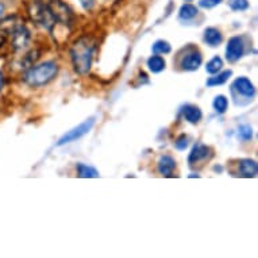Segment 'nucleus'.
<instances>
[{
    "mask_svg": "<svg viewBox=\"0 0 258 258\" xmlns=\"http://www.w3.org/2000/svg\"><path fill=\"white\" fill-rule=\"evenodd\" d=\"M95 51V42L89 37H80L71 46V59L75 72L84 76L91 71Z\"/></svg>",
    "mask_w": 258,
    "mask_h": 258,
    "instance_id": "f257e3e1",
    "label": "nucleus"
},
{
    "mask_svg": "<svg viewBox=\"0 0 258 258\" xmlns=\"http://www.w3.org/2000/svg\"><path fill=\"white\" fill-rule=\"evenodd\" d=\"M58 75V65L54 61H45L38 65H31L23 73V81L31 88H39L49 84Z\"/></svg>",
    "mask_w": 258,
    "mask_h": 258,
    "instance_id": "f03ea898",
    "label": "nucleus"
},
{
    "mask_svg": "<svg viewBox=\"0 0 258 258\" xmlns=\"http://www.w3.org/2000/svg\"><path fill=\"white\" fill-rule=\"evenodd\" d=\"M231 95L235 100V104L246 106L255 96V87L247 77H238L231 84Z\"/></svg>",
    "mask_w": 258,
    "mask_h": 258,
    "instance_id": "7ed1b4c3",
    "label": "nucleus"
},
{
    "mask_svg": "<svg viewBox=\"0 0 258 258\" xmlns=\"http://www.w3.org/2000/svg\"><path fill=\"white\" fill-rule=\"evenodd\" d=\"M29 14L33 21L39 23V25H42L47 30H53V27H54V18L51 15L47 5H45L42 2H39V0L31 2V5L29 7Z\"/></svg>",
    "mask_w": 258,
    "mask_h": 258,
    "instance_id": "20e7f679",
    "label": "nucleus"
},
{
    "mask_svg": "<svg viewBox=\"0 0 258 258\" xmlns=\"http://www.w3.org/2000/svg\"><path fill=\"white\" fill-rule=\"evenodd\" d=\"M184 54H180L178 57V67L181 71L185 72H194L200 68V65L203 62V55L200 50L195 46H186L182 49Z\"/></svg>",
    "mask_w": 258,
    "mask_h": 258,
    "instance_id": "39448f33",
    "label": "nucleus"
},
{
    "mask_svg": "<svg viewBox=\"0 0 258 258\" xmlns=\"http://www.w3.org/2000/svg\"><path fill=\"white\" fill-rule=\"evenodd\" d=\"M47 7L50 10L51 15L57 23L63 26H71L73 22V13L62 0H50L47 3Z\"/></svg>",
    "mask_w": 258,
    "mask_h": 258,
    "instance_id": "423d86ee",
    "label": "nucleus"
},
{
    "mask_svg": "<svg viewBox=\"0 0 258 258\" xmlns=\"http://www.w3.org/2000/svg\"><path fill=\"white\" fill-rule=\"evenodd\" d=\"M95 118H89L87 119L85 122H83L81 124H79L77 127L72 128L71 132H68L67 134H63L59 141L57 142V146H63V145L71 144V142H75V141L80 140L84 136H87L91 130H92V127L95 126Z\"/></svg>",
    "mask_w": 258,
    "mask_h": 258,
    "instance_id": "0eeeda50",
    "label": "nucleus"
},
{
    "mask_svg": "<svg viewBox=\"0 0 258 258\" xmlns=\"http://www.w3.org/2000/svg\"><path fill=\"white\" fill-rule=\"evenodd\" d=\"M31 34L25 25H15L11 30V47L14 51L25 50L29 46Z\"/></svg>",
    "mask_w": 258,
    "mask_h": 258,
    "instance_id": "6e6552de",
    "label": "nucleus"
},
{
    "mask_svg": "<svg viewBox=\"0 0 258 258\" xmlns=\"http://www.w3.org/2000/svg\"><path fill=\"white\" fill-rule=\"evenodd\" d=\"M245 54V42L242 37H231L226 46V58L229 62H235Z\"/></svg>",
    "mask_w": 258,
    "mask_h": 258,
    "instance_id": "1a4fd4ad",
    "label": "nucleus"
},
{
    "mask_svg": "<svg viewBox=\"0 0 258 258\" xmlns=\"http://www.w3.org/2000/svg\"><path fill=\"white\" fill-rule=\"evenodd\" d=\"M210 153H211V149L208 148L207 145L196 144L195 146L192 148V150H190L189 153V157H188L189 165H196V164H199V162L204 161L206 158H208Z\"/></svg>",
    "mask_w": 258,
    "mask_h": 258,
    "instance_id": "9d476101",
    "label": "nucleus"
},
{
    "mask_svg": "<svg viewBox=\"0 0 258 258\" xmlns=\"http://www.w3.org/2000/svg\"><path fill=\"white\" fill-rule=\"evenodd\" d=\"M258 168L257 162L250 158H242L238 161V173L242 177L246 178H253L257 176Z\"/></svg>",
    "mask_w": 258,
    "mask_h": 258,
    "instance_id": "9b49d317",
    "label": "nucleus"
},
{
    "mask_svg": "<svg viewBox=\"0 0 258 258\" xmlns=\"http://www.w3.org/2000/svg\"><path fill=\"white\" fill-rule=\"evenodd\" d=\"M157 169H158L160 174L165 176V177H169L176 169V161L172 156L164 154V156L160 157V160L157 162Z\"/></svg>",
    "mask_w": 258,
    "mask_h": 258,
    "instance_id": "f8f14e48",
    "label": "nucleus"
},
{
    "mask_svg": "<svg viewBox=\"0 0 258 258\" xmlns=\"http://www.w3.org/2000/svg\"><path fill=\"white\" fill-rule=\"evenodd\" d=\"M182 116H184V119L188 123L196 124V123H199L202 120V118H203V112L195 104H186L182 108Z\"/></svg>",
    "mask_w": 258,
    "mask_h": 258,
    "instance_id": "ddd939ff",
    "label": "nucleus"
},
{
    "mask_svg": "<svg viewBox=\"0 0 258 258\" xmlns=\"http://www.w3.org/2000/svg\"><path fill=\"white\" fill-rule=\"evenodd\" d=\"M203 39L208 46L216 47L219 46L222 41H223V35L220 33V30L215 29V27H207L204 30Z\"/></svg>",
    "mask_w": 258,
    "mask_h": 258,
    "instance_id": "4468645a",
    "label": "nucleus"
},
{
    "mask_svg": "<svg viewBox=\"0 0 258 258\" xmlns=\"http://www.w3.org/2000/svg\"><path fill=\"white\" fill-rule=\"evenodd\" d=\"M146 65L150 72L153 73H160L162 72L166 67V62L164 57H161L160 54H154L152 57H149L148 61H146Z\"/></svg>",
    "mask_w": 258,
    "mask_h": 258,
    "instance_id": "2eb2a0df",
    "label": "nucleus"
},
{
    "mask_svg": "<svg viewBox=\"0 0 258 258\" xmlns=\"http://www.w3.org/2000/svg\"><path fill=\"white\" fill-rule=\"evenodd\" d=\"M233 75V71H223V72L215 73L214 76L210 77L207 80V87H216V85L224 84L226 81L229 80L230 77Z\"/></svg>",
    "mask_w": 258,
    "mask_h": 258,
    "instance_id": "dca6fc26",
    "label": "nucleus"
},
{
    "mask_svg": "<svg viewBox=\"0 0 258 258\" xmlns=\"http://www.w3.org/2000/svg\"><path fill=\"white\" fill-rule=\"evenodd\" d=\"M77 176L81 178H96L99 177V172L93 166L85 165V164H77L76 165Z\"/></svg>",
    "mask_w": 258,
    "mask_h": 258,
    "instance_id": "f3484780",
    "label": "nucleus"
},
{
    "mask_svg": "<svg viewBox=\"0 0 258 258\" xmlns=\"http://www.w3.org/2000/svg\"><path fill=\"white\" fill-rule=\"evenodd\" d=\"M199 14V9L194 5H184L181 6V9L178 11V17L181 21H190V19H194Z\"/></svg>",
    "mask_w": 258,
    "mask_h": 258,
    "instance_id": "a211bd4d",
    "label": "nucleus"
},
{
    "mask_svg": "<svg viewBox=\"0 0 258 258\" xmlns=\"http://www.w3.org/2000/svg\"><path fill=\"white\" fill-rule=\"evenodd\" d=\"M212 107L218 114H224L229 108V99L226 98L224 95H218L212 102Z\"/></svg>",
    "mask_w": 258,
    "mask_h": 258,
    "instance_id": "6ab92c4d",
    "label": "nucleus"
},
{
    "mask_svg": "<svg viewBox=\"0 0 258 258\" xmlns=\"http://www.w3.org/2000/svg\"><path fill=\"white\" fill-rule=\"evenodd\" d=\"M223 69V59L220 58L219 55H215L214 58H211L206 65V71L210 75H215V73L220 72Z\"/></svg>",
    "mask_w": 258,
    "mask_h": 258,
    "instance_id": "aec40b11",
    "label": "nucleus"
},
{
    "mask_svg": "<svg viewBox=\"0 0 258 258\" xmlns=\"http://www.w3.org/2000/svg\"><path fill=\"white\" fill-rule=\"evenodd\" d=\"M153 53L154 54H169L172 47H170V43L168 41H164V39H158L156 42L153 43Z\"/></svg>",
    "mask_w": 258,
    "mask_h": 258,
    "instance_id": "412c9836",
    "label": "nucleus"
},
{
    "mask_svg": "<svg viewBox=\"0 0 258 258\" xmlns=\"http://www.w3.org/2000/svg\"><path fill=\"white\" fill-rule=\"evenodd\" d=\"M249 6L247 0H229V7L233 11H246Z\"/></svg>",
    "mask_w": 258,
    "mask_h": 258,
    "instance_id": "4be33fe9",
    "label": "nucleus"
},
{
    "mask_svg": "<svg viewBox=\"0 0 258 258\" xmlns=\"http://www.w3.org/2000/svg\"><path fill=\"white\" fill-rule=\"evenodd\" d=\"M188 137L185 136V134H181V136L177 137V140L174 141V148L177 149V150H180V152H182V150H185L186 148H188Z\"/></svg>",
    "mask_w": 258,
    "mask_h": 258,
    "instance_id": "5701e85b",
    "label": "nucleus"
},
{
    "mask_svg": "<svg viewBox=\"0 0 258 258\" xmlns=\"http://www.w3.org/2000/svg\"><path fill=\"white\" fill-rule=\"evenodd\" d=\"M239 137H241V140L243 141L251 140V137H253V130H251V127L247 126V124H242V126H239Z\"/></svg>",
    "mask_w": 258,
    "mask_h": 258,
    "instance_id": "b1692460",
    "label": "nucleus"
},
{
    "mask_svg": "<svg viewBox=\"0 0 258 258\" xmlns=\"http://www.w3.org/2000/svg\"><path fill=\"white\" fill-rule=\"evenodd\" d=\"M223 0H200L199 6L200 7H203V9H214L216 6H219Z\"/></svg>",
    "mask_w": 258,
    "mask_h": 258,
    "instance_id": "393cba45",
    "label": "nucleus"
},
{
    "mask_svg": "<svg viewBox=\"0 0 258 258\" xmlns=\"http://www.w3.org/2000/svg\"><path fill=\"white\" fill-rule=\"evenodd\" d=\"M95 2L96 0H80L81 6H83V9L87 10V11H91L93 9V6H95Z\"/></svg>",
    "mask_w": 258,
    "mask_h": 258,
    "instance_id": "a878e982",
    "label": "nucleus"
},
{
    "mask_svg": "<svg viewBox=\"0 0 258 258\" xmlns=\"http://www.w3.org/2000/svg\"><path fill=\"white\" fill-rule=\"evenodd\" d=\"M3 85H5V76H3V73L0 72V92L3 89Z\"/></svg>",
    "mask_w": 258,
    "mask_h": 258,
    "instance_id": "bb28decb",
    "label": "nucleus"
},
{
    "mask_svg": "<svg viewBox=\"0 0 258 258\" xmlns=\"http://www.w3.org/2000/svg\"><path fill=\"white\" fill-rule=\"evenodd\" d=\"M3 11H5V6L0 3V17H2V14H3Z\"/></svg>",
    "mask_w": 258,
    "mask_h": 258,
    "instance_id": "cd10ccee",
    "label": "nucleus"
},
{
    "mask_svg": "<svg viewBox=\"0 0 258 258\" xmlns=\"http://www.w3.org/2000/svg\"><path fill=\"white\" fill-rule=\"evenodd\" d=\"M189 177H199V174H195V173H192L189 176Z\"/></svg>",
    "mask_w": 258,
    "mask_h": 258,
    "instance_id": "c85d7f7f",
    "label": "nucleus"
},
{
    "mask_svg": "<svg viewBox=\"0 0 258 258\" xmlns=\"http://www.w3.org/2000/svg\"><path fill=\"white\" fill-rule=\"evenodd\" d=\"M185 2H192V0H185Z\"/></svg>",
    "mask_w": 258,
    "mask_h": 258,
    "instance_id": "c756f323",
    "label": "nucleus"
}]
</instances>
